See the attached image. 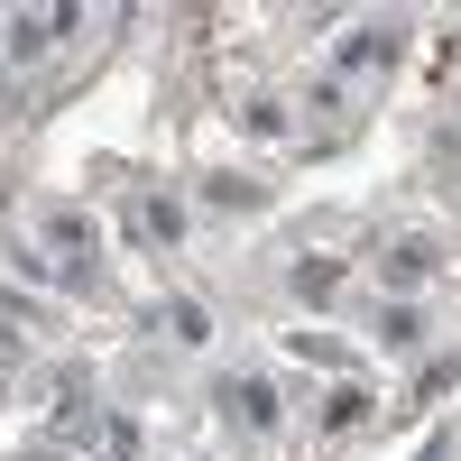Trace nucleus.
<instances>
[{"mask_svg":"<svg viewBox=\"0 0 461 461\" xmlns=\"http://www.w3.org/2000/svg\"><path fill=\"white\" fill-rule=\"evenodd\" d=\"M47 230H56V249H74V267H93V249H102V230H93V212H56Z\"/></svg>","mask_w":461,"mask_h":461,"instance_id":"1","label":"nucleus"},{"mask_svg":"<svg viewBox=\"0 0 461 461\" xmlns=\"http://www.w3.org/2000/svg\"><path fill=\"white\" fill-rule=\"evenodd\" d=\"M221 397H230V406H240V425H258V434H267V425H277V397H267V388H258V378H240V388H221Z\"/></svg>","mask_w":461,"mask_h":461,"instance_id":"2","label":"nucleus"},{"mask_svg":"<svg viewBox=\"0 0 461 461\" xmlns=\"http://www.w3.org/2000/svg\"><path fill=\"white\" fill-rule=\"evenodd\" d=\"M332 286H341V267H332V258H295V295H304V304H323Z\"/></svg>","mask_w":461,"mask_h":461,"instance_id":"3","label":"nucleus"},{"mask_svg":"<svg viewBox=\"0 0 461 461\" xmlns=\"http://www.w3.org/2000/svg\"><path fill=\"white\" fill-rule=\"evenodd\" d=\"M388 277H397V286H415V277H434V249H425V240H406V249H388Z\"/></svg>","mask_w":461,"mask_h":461,"instance_id":"4","label":"nucleus"},{"mask_svg":"<svg viewBox=\"0 0 461 461\" xmlns=\"http://www.w3.org/2000/svg\"><path fill=\"white\" fill-rule=\"evenodd\" d=\"M378 332H388L397 351H415V332H425V323H415V304H388V314H378Z\"/></svg>","mask_w":461,"mask_h":461,"instance_id":"5","label":"nucleus"},{"mask_svg":"<svg viewBox=\"0 0 461 461\" xmlns=\"http://www.w3.org/2000/svg\"><path fill=\"white\" fill-rule=\"evenodd\" d=\"M0 360H19V332H10V323H0Z\"/></svg>","mask_w":461,"mask_h":461,"instance_id":"6","label":"nucleus"}]
</instances>
